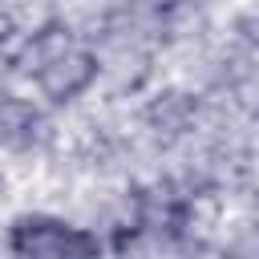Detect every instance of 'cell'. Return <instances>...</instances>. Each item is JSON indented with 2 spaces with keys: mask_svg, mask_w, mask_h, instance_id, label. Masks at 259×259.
Instances as JSON below:
<instances>
[{
  "mask_svg": "<svg viewBox=\"0 0 259 259\" xmlns=\"http://www.w3.org/2000/svg\"><path fill=\"white\" fill-rule=\"evenodd\" d=\"M8 247L16 259H101L97 235L49 214H20L8 231Z\"/></svg>",
  "mask_w": 259,
  "mask_h": 259,
  "instance_id": "1",
  "label": "cell"
},
{
  "mask_svg": "<svg viewBox=\"0 0 259 259\" xmlns=\"http://www.w3.org/2000/svg\"><path fill=\"white\" fill-rule=\"evenodd\" d=\"M93 77H97V57L85 53V49H77V45L57 49V53L45 57L40 69H36V85H40L45 97H53V101H69V97H77Z\"/></svg>",
  "mask_w": 259,
  "mask_h": 259,
  "instance_id": "2",
  "label": "cell"
}]
</instances>
